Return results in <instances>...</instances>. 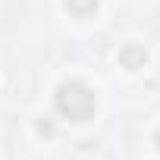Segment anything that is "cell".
<instances>
[{
    "label": "cell",
    "mask_w": 160,
    "mask_h": 160,
    "mask_svg": "<svg viewBox=\"0 0 160 160\" xmlns=\"http://www.w3.org/2000/svg\"><path fill=\"white\" fill-rule=\"evenodd\" d=\"M38 132H41V135H50L53 126H50V122H38Z\"/></svg>",
    "instance_id": "277c9868"
},
{
    "label": "cell",
    "mask_w": 160,
    "mask_h": 160,
    "mask_svg": "<svg viewBox=\"0 0 160 160\" xmlns=\"http://www.w3.org/2000/svg\"><path fill=\"white\" fill-rule=\"evenodd\" d=\"M53 104H57V110H60L66 119H72V122H88V119L94 116V110H98L94 91H91L88 85H82V82H63V85L57 88V94H53Z\"/></svg>",
    "instance_id": "6da1fadb"
},
{
    "label": "cell",
    "mask_w": 160,
    "mask_h": 160,
    "mask_svg": "<svg viewBox=\"0 0 160 160\" xmlns=\"http://www.w3.org/2000/svg\"><path fill=\"white\" fill-rule=\"evenodd\" d=\"M66 10L75 16H91L98 10V0H66Z\"/></svg>",
    "instance_id": "3957f363"
},
{
    "label": "cell",
    "mask_w": 160,
    "mask_h": 160,
    "mask_svg": "<svg viewBox=\"0 0 160 160\" xmlns=\"http://www.w3.org/2000/svg\"><path fill=\"white\" fill-rule=\"evenodd\" d=\"M144 60H148V53H144V47H138V44H129V47L119 50V63H122L126 69H141Z\"/></svg>",
    "instance_id": "7a4b0ae2"
},
{
    "label": "cell",
    "mask_w": 160,
    "mask_h": 160,
    "mask_svg": "<svg viewBox=\"0 0 160 160\" xmlns=\"http://www.w3.org/2000/svg\"><path fill=\"white\" fill-rule=\"evenodd\" d=\"M157 148H160V132H157Z\"/></svg>",
    "instance_id": "5b68a950"
}]
</instances>
